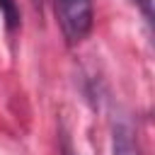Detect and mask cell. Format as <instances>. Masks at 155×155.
<instances>
[{"label":"cell","mask_w":155,"mask_h":155,"mask_svg":"<svg viewBox=\"0 0 155 155\" xmlns=\"http://www.w3.org/2000/svg\"><path fill=\"white\" fill-rule=\"evenodd\" d=\"M56 12L61 29L70 44L82 41L92 29V0H56Z\"/></svg>","instance_id":"obj_1"},{"label":"cell","mask_w":155,"mask_h":155,"mask_svg":"<svg viewBox=\"0 0 155 155\" xmlns=\"http://www.w3.org/2000/svg\"><path fill=\"white\" fill-rule=\"evenodd\" d=\"M111 155H140L138 138L128 124H116L111 133Z\"/></svg>","instance_id":"obj_2"},{"label":"cell","mask_w":155,"mask_h":155,"mask_svg":"<svg viewBox=\"0 0 155 155\" xmlns=\"http://www.w3.org/2000/svg\"><path fill=\"white\" fill-rule=\"evenodd\" d=\"M0 10H2V15H5L7 27H10V29H15V27L19 24V12H17L15 0H0Z\"/></svg>","instance_id":"obj_3"},{"label":"cell","mask_w":155,"mask_h":155,"mask_svg":"<svg viewBox=\"0 0 155 155\" xmlns=\"http://www.w3.org/2000/svg\"><path fill=\"white\" fill-rule=\"evenodd\" d=\"M136 2H140V5H143V12H145V17H150V0H136Z\"/></svg>","instance_id":"obj_4"},{"label":"cell","mask_w":155,"mask_h":155,"mask_svg":"<svg viewBox=\"0 0 155 155\" xmlns=\"http://www.w3.org/2000/svg\"><path fill=\"white\" fill-rule=\"evenodd\" d=\"M34 2H39V5H41V0H34Z\"/></svg>","instance_id":"obj_5"}]
</instances>
